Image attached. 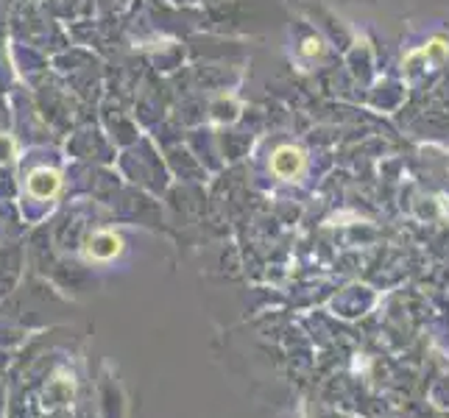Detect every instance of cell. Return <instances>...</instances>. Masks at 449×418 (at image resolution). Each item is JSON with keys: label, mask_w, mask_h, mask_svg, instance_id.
<instances>
[{"label": "cell", "mask_w": 449, "mask_h": 418, "mask_svg": "<svg viewBox=\"0 0 449 418\" xmlns=\"http://www.w3.org/2000/svg\"><path fill=\"white\" fill-rule=\"evenodd\" d=\"M120 251H123V240L118 235H112V232H98V235H92L90 243H87V248H84V254H87V260L92 262H109V260H115Z\"/></svg>", "instance_id": "1"}, {"label": "cell", "mask_w": 449, "mask_h": 418, "mask_svg": "<svg viewBox=\"0 0 449 418\" xmlns=\"http://www.w3.org/2000/svg\"><path fill=\"white\" fill-rule=\"evenodd\" d=\"M304 168V156L299 148H279L271 159V170L279 179H296Z\"/></svg>", "instance_id": "2"}, {"label": "cell", "mask_w": 449, "mask_h": 418, "mask_svg": "<svg viewBox=\"0 0 449 418\" xmlns=\"http://www.w3.org/2000/svg\"><path fill=\"white\" fill-rule=\"evenodd\" d=\"M59 190V173L56 170H48V168H39L29 176V193L34 198H51L54 193Z\"/></svg>", "instance_id": "3"}]
</instances>
